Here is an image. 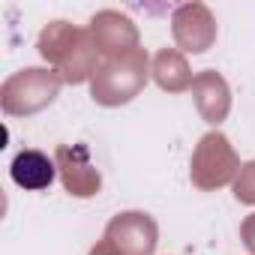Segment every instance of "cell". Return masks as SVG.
<instances>
[{
  "mask_svg": "<svg viewBox=\"0 0 255 255\" xmlns=\"http://www.w3.org/2000/svg\"><path fill=\"white\" fill-rule=\"evenodd\" d=\"M9 171H12V180L18 186H24V189H45V186H51V180L57 174L54 162L39 150H21L12 159Z\"/></svg>",
  "mask_w": 255,
  "mask_h": 255,
  "instance_id": "1",
  "label": "cell"
}]
</instances>
